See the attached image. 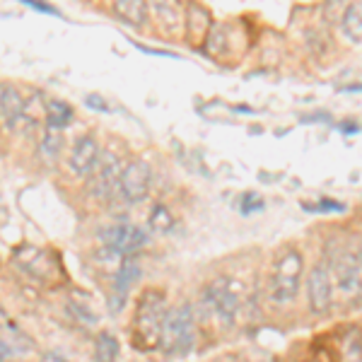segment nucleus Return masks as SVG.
Segmentation results:
<instances>
[{
    "label": "nucleus",
    "mask_w": 362,
    "mask_h": 362,
    "mask_svg": "<svg viewBox=\"0 0 362 362\" xmlns=\"http://www.w3.org/2000/svg\"><path fill=\"white\" fill-rule=\"evenodd\" d=\"M165 314H167L165 295H162L160 290H145L138 300L136 314H133V326H131L133 346L138 350H145V353L157 350Z\"/></svg>",
    "instance_id": "1"
},
{
    "label": "nucleus",
    "mask_w": 362,
    "mask_h": 362,
    "mask_svg": "<svg viewBox=\"0 0 362 362\" xmlns=\"http://www.w3.org/2000/svg\"><path fill=\"white\" fill-rule=\"evenodd\" d=\"M196 343V312L191 305H179L167 309L165 321H162L160 343L157 350L167 358H186Z\"/></svg>",
    "instance_id": "2"
},
{
    "label": "nucleus",
    "mask_w": 362,
    "mask_h": 362,
    "mask_svg": "<svg viewBox=\"0 0 362 362\" xmlns=\"http://www.w3.org/2000/svg\"><path fill=\"white\" fill-rule=\"evenodd\" d=\"M201 305L210 319L230 329L237 324L239 309H242V288L232 278H215L203 290Z\"/></svg>",
    "instance_id": "3"
},
{
    "label": "nucleus",
    "mask_w": 362,
    "mask_h": 362,
    "mask_svg": "<svg viewBox=\"0 0 362 362\" xmlns=\"http://www.w3.org/2000/svg\"><path fill=\"white\" fill-rule=\"evenodd\" d=\"M302 285V254L297 249H288L278 259L276 271L271 276V288H268V297L273 305L285 307L297 300Z\"/></svg>",
    "instance_id": "4"
},
{
    "label": "nucleus",
    "mask_w": 362,
    "mask_h": 362,
    "mask_svg": "<svg viewBox=\"0 0 362 362\" xmlns=\"http://www.w3.org/2000/svg\"><path fill=\"white\" fill-rule=\"evenodd\" d=\"M150 184H153V172H150V165L145 160H131L121 167V177L119 184L114 189V196L109 203H116V206H138L150 191Z\"/></svg>",
    "instance_id": "5"
},
{
    "label": "nucleus",
    "mask_w": 362,
    "mask_h": 362,
    "mask_svg": "<svg viewBox=\"0 0 362 362\" xmlns=\"http://www.w3.org/2000/svg\"><path fill=\"white\" fill-rule=\"evenodd\" d=\"M99 242H102L107 256H114V259H124V256H133L138 254L145 244L150 242L148 232L138 225L131 223H116L109 225L99 232Z\"/></svg>",
    "instance_id": "6"
},
{
    "label": "nucleus",
    "mask_w": 362,
    "mask_h": 362,
    "mask_svg": "<svg viewBox=\"0 0 362 362\" xmlns=\"http://www.w3.org/2000/svg\"><path fill=\"white\" fill-rule=\"evenodd\" d=\"M121 167L124 165H121V160L114 153H99L97 165L92 169L90 177H87L90 179V194L95 201H99V203L112 201L114 189L121 177Z\"/></svg>",
    "instance_id": "7"
},
{
    "label": "nucleus",
    "mask_w": 362,
    "mask_h": 362,
    "mask_svg": "<svg viewBox=\"0 0 362 362\" xmlns=\"http://www.w3.org/2000/svg\"><path fill=\"white\" fill-rule=\"evenodd\" d=\"M331 276L336 278V285L346 297H360V283H362V261H360V249H346L341 254L334 256V264L329 266Z\"/></svg>",
    "instance_id": "8"
},
{
    "label": "nucleus",
    "mask_w": 362,
    "mask_h": 362,
    "mask_svg": "<svg viewBox=\"0 0 362 362\" xmlns=\"http://www.w3.org/2000/svg\"><path fill=\"white\" fill-rule=\"evenodd\" d=\"M307 300H309V309L312 314H326L331 309V302H334V285H331V271L329 264L321 261L309 271L307 276Z\"/></svg>",
    "instance_id": "9"
},
{
    "label": "nucleus",
    "mask_w": 362,
    "mask_h": 362,
    "mask_svg": "<svg viewBox=\"0 0 362 362\" xmlns=\"http://www.w3.org/2000/svg\"><path fill=\"white\" fill-rule=\"evenodd\" d=\"M143 276V268H140V261L133 256H124L121 259V266L116 271L114 278V288H112V297H109V305H112V312H121L126 307L128 293L136 288L138 278Z\"/></svg>",
    "instance_id": "10"
},
{
    "label": "nucleus",
    "mask_w": 362,
    "mask_h": 362,
    "mask_svg": "<svg viewBox=\"0 0 362 362\" xmlns=\"http://www.w3.org/2000/svg\"><path fill=\"white\" fill-rule=\"evenodd\" d=\"M99 143L95 136H80L78 140L73 143V150H70V157H68V165L73 169L75 177L80 179H87L95 169L97 160H99Z\"/></svg>",
    "instance_id": "11"
},
{
    "label": "nucleus",
    "mask_w": 362,
    "mask_h": 362,
    "mask_svg": "<svg viewBox=\"0 0 362 362\" xmlns=\"http://www.w3.org/2000/svg\"><path fill=\"white\" fill-rule=\"evenodd\" d=\"M25 112L27 102L20 95V90L13 85H0V124L5 128H15Z\"/></svg>",
    "instance_id": "12"
},
{
    "label": "nucleus",
    "mask_w": 362,
    "mask_h": 362,
    "mask_svg": "<svg viewBox=\"0 0 362 362\" xmlns=\"http://www.w3.org/2000/svg\"><path fill=\"white\" fill-rule=\"evenodd\" d=\"M213 27L210 25V15L203 5L191 3V8L186 10V32H189V42L196 46H203L208 37V29Z\"/></svg>",
    "instance_id": "13"
},
{
    "label": "nucleus",
    "mask_w": 362,
    "mask_h": 362,
    "mask_svg": "<svg viewBox=\"0 0 362 362\" xmlns=\"http://www.w3.org/2000/svg\"><path fill=\"white\" fill-rule=\"evenodd\" d=\"M114 10H116V15H119V20H124L126 25H131L136 29L148 25V17H150L148 0H116Z\"/></svg>",
    "instance_id": "14"
},
{
    "label": "nucleus",
    "mask_w": 362,
    "mask_h": 362,
    "mask_svg": "<svg viewBox=\"0 0 362 362\" xmlns=\"http://www.w3.org/2000/svg\"><path fill=\"white\" fill-rule=\"evenodd\" d=\"M148 10H153L155 20L165 29H177L181 25V8L177 0H148Z\"/></svg>",
    "instance_id": "15"
},
{
    "label": "nucleus",
    "mask_w": 362,
    "mask_h": 362,
    "mask_svg": "<svg viewBox=\"0 0 362 362\" xmlns=\"http://www.w3.org/2000/svg\"><path fill=\"white\" fill-rule=\"evenodd\" d=\"M46 116V126L56 128V131H66V128L73 124V107L68 102H61V99H51L44 109Z\"/></svg>",
    "instance_id": "16"
},
{
    "label": "nucleus",
    "mask_w": 362,
    "mask_h": 362,
    "mask_svg": "<svg viewBox=\"0 0 362 362\" xmlns=\"http://www.w3.org/2000/svg\"><path fill=\"white\" fill-rule=\"evenodd\" d=\"M61 150H63V131L46 126L42 143H39V160L46 162V165H54L58 155H61Z\"/></svg>",
    "instance_id": "17"
},
{
    "label": "nucleus",
    "mask_w": 362,
    "mask_h": 362,
    "mask_svg": "<svg viewBox=\"0 0 362 362\" xmlns=\"http://www.w3.org/2000/svg\"><path fill=\"white\" fill-rule=\"evenodd\" d=\"M341 29L343 34L358 46L362 42V10H360V0H355L353 5H348L346 15L341 20Z\"/></svg>",
    "instance_id": "18"
},
{
    "label": "nucleus",
    "mask_w": 362,
    "mask_h": 362,
    "mask_svg": "<svg viewBox=\"0 0 362 362\" xmlns=\"http://www.w3.org/2000/svg\"><path fill=\"white\" fill-rule=\"evenodd\" d=\"M119 341H116V336L112 334H99L97 341H95V362H116L119 360Z\"/></svg>",
    "instance_id": "19"
},
{
    "label": "nucleus",
    "mask_w": 362,
    "mask_h": 362,
    "mask_svg": "<svg viewBox=\"0 0 362 362\" xmlns=\"http://www.w3.org/2000/svg\"><path fill=\"white\" fill-rule=\"evenodd\" d=\"M150 227H153L157 235H167V232L174 227L172 213H169L165 206H155L153 208V215H150Z\"/></svg>",
    "instance_id": "20"
},
{
    "label": "nucleus",
    "mask_w": 362,
    "mask_h": 362,
    "mask_svg": "<svg viewBox=\"0 0 362 362\" xmlns=\"http://www.w3.org/2000/svg\"><path fill=\"white\" fill-rule=\"evenodd\" d=\"M261 208H264V201L256 194H244V198L239 201V213L242 215H251L254 210H261Z\"/></svg>",
    "instance_id": "21"
},
{
    "label": "nucleus",
    "mask_w": 362,
    "mask_h": 362,
    "mask_svg": "<svg viewBox=\"0 0 362 362\" xmlns=\"http://www.w3.org/2000/svg\"><path fill=\"white\" fill-rule=\"evenodd\" d=\"M343 362H362L360 360V338H358V334L348 341L346 353H343Z\"/></svg>",
    "instance_id": "22"
},
{
    "label": "nucleus",
    "mask_w": 362,
    "mask_h": 362,
    "mask_svg": "<svg viewBox=\"0 0 362 362\" xmlns=\"http://www.w3.org/2000/svg\"><path fill=\"white\" fill-rule=\"evenodd\" d=\"M22 5H29V8H34L37 13H46V15H54L58 17V10L56 8H51L49 3H42V0H20Z\"/></svg>",
    "instance_id": "23"
},
{
    "label": "nucleus",
    "mask_w": 362,
    "mask_h": 362,
    "mask_svg": "<svg viewBox=\"0 0 362 362\" xmlns=\"http://www.w3.org/2000/svg\"><path fill=\"white\" fill-rule=\"evenodd\" d=\"M15 355V348H13V343L10 341H3L0 338V362H8L10 358Z\"/></svg>",
    "instance_id": "24"
},
{
    "label": "nucleus",
    "mask_w": 362,
    "mask_h": 362,
    "mask_svg": "<svg viewBox=\"0 0 362 362\" xmlns=\"http://www.w3.org/2000/svg\"><path fill=\"white\" fill-rule=\"evenodd\" d=\"M314 210H324V213H331V210H336V213H343L346 210V206H341V203H334V201H329V198H324V203H319Z\"/></svg>",
    "instance_id": "25"
},
{
    "label": "nucleus",
    "mask_w": 362,
    "mask_h": 362,
    "mask_svg": "<svg viewBox=\"0 0 362 362\" xmlns=\"http://www.w3.org/2000/svg\"><path fill=\"white\" fill-rule=\"evenodd\" d=\"M87 104H90L92 109H102V112H109L107 102H104L102 97H97V95H90V97H87Z\"/></svg>",
    "instance_id": "26"
},
{
    "label": "nucleus",
    "mask_w": 362,
    "mask_h": 362,
    "mask_svg": "<svg viewBox=\"0 0 362 362\" xmlns=\"http://www.w3.org/2000/svg\"><path fill=\"white\" fill-rule=\"evenodd\" d=\"M42 362H68V360H66V358H61L58 353H44Z\"/></svg>",
    "instance_id": "27"
}]
</instances>
